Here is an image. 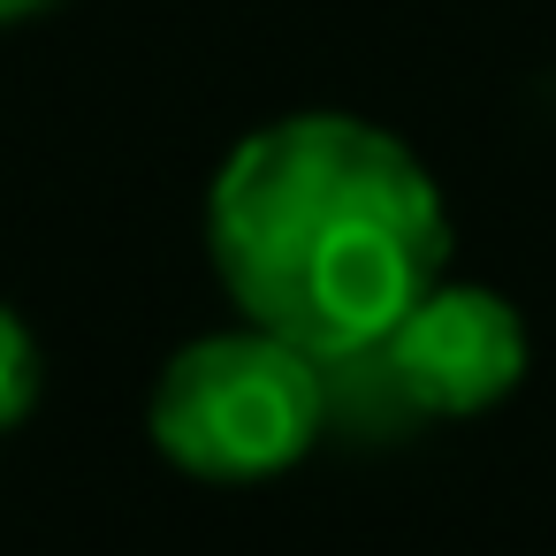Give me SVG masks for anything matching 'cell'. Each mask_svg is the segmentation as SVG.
<instances>
[{
    "mask_svg": "<svg viewBox=\"0 0 556 556\" xmlns=\"http://www.w3.org/2000/svg\"><path fill=\"white\" fill-rule=\"evenodd\" d=\"M206 260L237 320L343 358L381 343L450 275V206L396 130L305 108L222 153L206 184Z\"/></svg>",
    "mask_w": 556,
    "mask_h": 556,
    "instance_id": "6da1fadb",
    "label": "cell"
},
{
    "mask_svg": "<svg viewBox=\"0 0 556 556\" xmlns=\"http://www.w3.org/2000/svg\"><path fill=\"white\" fill-rule=\"evenodd\" d=\"M54 9H70V0H0V31L39 24V16H54Z\"/></svg>",
    "mask_w": 556,
    "mask_h": 556,
    "instance_id": "5b68a950",
    "label": "cell"
},
{
    "mask_svg": "<svg viewBox=\"0 0 556 556\" xmlns=\"http://www.w3.org/2000/svg\"><path fill=\"white\" fill-rule=\"evenodd\" d=\"M374 351L396 374V389L419 412V427L427 419H480V412L510 404L526 366H533L526 313L503 290L457 282V275H442Z\"/></svg>",
    "mask_w": 556,
    "mask_h": 556,
    "instance_id": "3957f363",
    "label": "cell"
},
{
    "mask_svg": "<svg viewBox=\"0 0 556 556\" xmlns=\"http://www.w3.org/2000/svg\"><path fill=\"white\" fill-rule=\"evenodd\" d=\"M47 396V351H39V328L0 298V434H16Z\"/></svg>",
    "mask_w": 556,
    "mask_h": 556,
    "instance_id": "277c9868",
    "label": "cell"
},
{
    "mask_svg": "<svg viewBox=\"0 0 556 556\" xmlns=\"http://www.w3.org/2000/svg\"><path fill=\"white\" fill-rule=\"evenodd\" d=\"M153 450L214 488H252L313 457L328 434V366L252 320L191 336L146 396Z\"/></svg>",
    "mask_w": 556,
    "mask_h": 556,
    "instance_id": "7a4b0ae2",
    "label": "cell"
}]
</instances>
